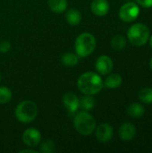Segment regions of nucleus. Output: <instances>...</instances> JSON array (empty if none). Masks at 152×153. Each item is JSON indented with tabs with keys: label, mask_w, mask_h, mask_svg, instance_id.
<instances>
[{
	"label": "nucleus",
	"mask_w": 152,
	"mask_h": 153,
	"mask_svg": "<svg viewBox=\"0 0 152 153\" xmlns=\"http://www.w3.org/2000/svg\"><path fill=\"white\" fill-rule=\"evenodd\" d=\"M95 135L99 142L100 143H108L109 142L114 135L113 127L108 123H102L96 126Z\"/></svg>",
	"instance_id": "6e6552de"
},
{
	"label": "nucleus",
	"mask_w": 152,
	"mask_h": 153,
	"mask_svg": "<svg viewBox=\"0 0 152 153\" xmlns=\"http://www.w3.org/2000/svg\"><path fill=\"white\" fill-rule=\"evenodd\" d=\"M65 19L70 25H78L82 21V13L77 9L71 8L66 12Z\"/></svg>",
	"instance_id": "dca6fc26"
},
{
	"label": "nucleus",
	"mask_w": 152,
	"mask_h": 153,
	"mask_svg": "<svg viewBox=\"0 0 152 153\" xmlns=\"http://www.w3.org/2000/svg\"><path fill=\"white\" fill-rule=\"evenodd\" d=\"M149 40H150V46L151 47V48H152V35H151V37H150Z\"/></svg>",
	"instance_id": "a878e982"
},
{
	"label": "nucleus",
	"mask_w": 152,
	"mask_h": 153,
	"mask_svg": "<svg viewBox=\"0 0 152 153\" xmlns=\"http://www.w3.org/2000/svg\"><path fill=\"white\" fill-rule=\"evenodd\" d=\"M13 93L8 87L0 86V104H6L12 100Z\"/></svg>",
	"instance_id": "412c9836"
},
{
	"label": "nucleus",
	"mask_w": 152,
	"mask_h": 153,
	"mask_svg": "<svg viewBox=\"0 0 152 153\" xmlns=\"http://www.w3.org/2000/svg\"><path fill=\"white\" fill-rule=\"evenodd\" d=\"M80 107L85 111L91 110L95 107V99L92 97V95L84 94V96H82L80 100Z\"/></svg>",
	"instance_id": "a211bd4d"
},
{
	"label": "nucleus",
	"mask_w": 152,
	"mask_h": 153,
	"mask_svg": "<svg viewBox=\"0 0 152 153\" xmlns=\"http://www.w3.org/2000/svg\"><path fill=\"white\" fill-rule=\"evenodd\" d=\"M11 44L8 41H1L0 42V52L1 53H6L10 50Z\"/></svg>",
	"instance_id": "5701e85b"
},
{
	"label": "nucleus",
	"mask_w": 152,
	"mask_h": 153,
	"mask_svg": "<svg viewBox=\"0 0 152 153\" xmlns=\"http://www.w3.org/2000/svg\"><path fill=\"white\" fill-rule=\"evenodd\" d=\"M118 134L122 141L130 142L136 135V127L132 123L125 122V123L122 124L121 126L119 127Z\"/></svg>",
	"instance_id": "9d476101"
},
{
	"label": "nucleus",
	"mask_w": 152,
	"mask_h": 153,
	"mask_svg": "<svg viewBox=\"0 0 152 153\" xmlns=\"http://www.w3.org/2000/svg\"><path fill=\"white\" fill-rule=\"evenodd\" d=\"M64 106L71 113H74L80 108V99L73 92H67L63 96Z\"/></svg>",
	"instance_id": "9b49d317"
},
{
	"label": "nucleus",
	"mask_w": 152,
	"mask_h": 153,
	"mask_svg": "<svg viewBox=\"0 0 152 153\" xmlns=\"http://www.w3.org/2000/svg\"><path fill=\"white\" fill-rule=\"evenodd\" d=\"M0 82H1V74H0Z\"/></svg>",
	"instance_id": "cd10ccee"
},
{
	"label": "nucleus",
	"mask_w": 152,
	"mask_h": 153,
	"mask_svg": "<svg viewBox=\"0 0 152 153\" xmlns=\"http://www.w3.org/2000/svg\"><path fill=\"white\" fill-rule=\"evenodd\" d=\"M73 125L76 131L84 136L91 134L97 126L95 118L85 110L80 111L76 114L73 118Z\"/></svg>",
	"instance_id": "7ed1b4c3"
},
{
	"label": "nucleus",
	"mask_w": 152,
	"mask_h": 153,
	"mask_svg": "<svg viewBox=\"0 0 152 153\" xmlns=\"http://www.w3.org/2000/svg\"><path fill=\"white\" fill-rule=\"evenodd\" d=\"M25 152H28V153H38L37 152V151H34V150H31V149H26V150H21L19 153H25Z\"/></svg>",
	"instance_id": "393cba45"
},
{
	"label": "nucleus",
	"mask_w": 152,
	"mask_h": 153,
	"mask_svg": "<svg viewBox=\"0 0 152 153\" xmlns=\"http://www.w3.org/2000/svg\"><path fill=\"white\" fill-rule=\"evenodd\" d=\"M127 115L133 118H141L144 113H145V108L144 107L138 102H134L132 103L131 105H129V107L127 108Z\"/></svg>",
	"instance_id": "4468645a"
},
{
	"label": "nucleus",
	"mask_w": 152,
	"mask_h": 153,
	"mask_svg": "<svg viewBox=\"0 0 152 153\" xmlns=\"http://www.w3.org/2000/svg\"><path fill=\"white\" fill-rule=\"evenodd\" d=\"M41 153H53L55 152V143L52 140H45L39 146Z\"/></svg>",
	"instance_id": "4be33fe9"
},
{
	"label": "nucleus",
	"mask_w": 152,
	"mask_h": 153,
	"mask_svg": "<svg viewBox=\"0 0 152 153\" xmlns=\"http://www.w3.org/2000/svg\"><path fill=\"white\" fill-rule=\"evenodd\" d=\"M22 139L26 146L34 148L39 144L41 141V134L36 128H28L23 132Z\"/></svg>",
	"instance_id": "0eeeda50"
},
{
	"label": "nucleus",
	"mask_w": 152,
	"mask_h": 153,
	"mask_svg": "<svg viewBox=\"0 0 152 153\" xmlns=\"http://www.w3.org/2000/svg\"><path fill=\"white\" fill-rule=\"evenodd\" d=\"M114 63L108 56H100L95 62V69L101 75L109 74L113 70Z\"/></svg>",
	"instance_id": "1a4fd4ad"
},
{
	"label": "nucleus",
	"mask_w": 152,
	"mask_h": 153,
	"mask_svg": "<svg viewBox=\"0 0 152 153\" xmlns=\"http://www.w3.org/2000/svg\"><path fill=\"white\" fill-rule=\"evenodd\" d=\"M95 48L96 39L92 34L89 32H83L80 34L75 39L74 48L78 56L86 57L91 55L95 50Z\"/></svg>",
	"instance_id": "39448f33"
},
{
	"label": "nucleus",
	"mask_w": 152,
	"mask_h": 153,
	"mask_svg": "<svg viewBox=\"0 0 152 153\" xmlns=\"http://www.w3.org/2000/svg\"><path fill=\"white\" fill-rule=\"evenodd\" d=\"M38 107L37 105L29 100L20 102L14 111L15 117L21 123L28 124L32 122L38 116Z\"/></svg>",
	"instance_id": "20e7f679"
},
{
	"label": "nucleus",
	"mask_w": 152,
	"mask_h": 153,
	"mask_svg": "<svg viewBox=\"0 0 152 153\" xmlns=\"http://www.w3.org/2000/svg\"><path fill=\"white\" fill-rule=\"evenodd\" d=\"M77 87L83 94L93 96L103 89L104 82L99 74L93 72H86L78 78Z\"/></svg>",
	"instance_id": "f257e3e1"
},
{
	"label": "nucleus",
	"mask_w": 152,
	"mask_h": 153,
	"mask_svg": "<svg viewBox=\"0 0 152 153\" xmlns=\"http://www.w3.org/2000/svg\"><path fill=\"white\" fill-rule=\"evenodd\" d=\"M78 61H79L78 55L72 53V52H67V53L64 54L61 58L62 64L67 67H73V66L76 65L78 64Z\"/></svg>",
	"instance_id": "f3484780"
},
{
	"label": "nucleus",
	"mask_w": 152,
	"mask_h": 153,
	"mask_svg": "<svg viewBox=\"0 0 152 153\" xmlns=\"http://www.w3.org/2000/svg\"><path fill=\"white\" fill-rule=\"evenodd\" d=\"M123 82V78L119 74H109L105 82H104V86L107 87L108 89H117L121 86Z\"/></svg>",
	"instance_id": "ddd939ff"
},
{
	"label": "nucleus",
	"mask_w": 152,
	"mask_h": 153,
	"mask_svg": "<svg viewBox=\"0 0 152 153\" xmlns=\"http://www.w3.org/2000/svg\"><path fill=\"white\" fill-rule=\"evenodd\" d=\"M47 4L49 9L56 13H64L67 8L66 0H47Z\"/></svg>",
	"instance_id": "2eb2a0df"
},
{
	"label": "nucleus",
	"mask_w": 152,
	"mask_h": 153,
	"mask_svg": "<svg viewBox=\"0 0 152 153\" xmlns=\"http://www.w3.org/2000/svg\"><path fill=\"white\" fill-rule=\"evenodd\" d=\"M150 67H151V69L152 70V57L151 59L150 60Z\"/></svg>",
	"instance_id": "bb28decb"
},
{
	"label": "nucleus",
	"mask_w": 152,
	"mask_h": 153,
	"mask_svg": "<svg viewBox=\"0 0 152 153\" xmlns=\"http://www.w3.org/2000/svg\"><path fill=\"white\" fill-rule=\"evenodd\" d=\"M126 46V39L121 34L115 35L111 39V47L115 50H122Z\"/></svg>",
	"instance_id": "6ab92c4d"
},
{
	"label": "nucleus",
	"mask_w": 152,
	"mask_h": 153,
	"mask_svg": "<svg viewBox=\"0 0 152 153\" xmlns=\"http://www.w3.org/2000/svg\"><path fill=\"white\" fill-rule=\"evenodd\" d=\"M109 8L108 0H93L90 4L91 12L97 16H105L109 12Z\"/></svg>",
	"instance_id": "f8f14e48"
},
{
	"label": "nucleus",
	"mask_w": 152,
	"mask_h": 153,
	"mask_svg": "<svg viewBox=\"0 0 152 153\" xmlns=\"http://www.w3.org/2000/svg\"><path fill=\"white\" fill-rule=\"evenodd\" d=\"M140 14V7L137 3L128 2L123 4L119 9V18L125 22H132L137 19Z\"/></svg>",
	"instance_id": "423d86ee"
},
{
	"label": "nucleus",
	"mask_w": 152,
	"mask_h": 153,
	"mask_svg": "<svg viewBox=\"0 0 152 153\" xmlns=\"http://www.w3.org/2000/svg\"><path fill=\"white\" fill-rule=\"evenodd\" d=\"M150 29L142 22L133 24L127 31V39L134 47L144 46L150 39Z\"/></svg>",
	"instance_id": "f03ea898"
},
{
	"label": "nucleus",
	"mask_w": 152,
	"mask_h": 153,
	"mask_svg": "<svg viewBox=\"0 0 152 153\" xmlns=\"http://www.w3.org/2000/svg\"><path fill=\"white\" fill-rule=\"evenodd\" d=\"M136 3L144 8L152 7V0H136Z\"/></svg>",
	"instance_id": "b1692460"
},
{
	"label": "nucleus",
	"mask_w": 152,
	"mask_h": 153,
	"mask_svg": "<svg viewBox=\"0 0 152 153\" xmlns=\"http://www.w3.org/2000/svg\"><path fill=\"white\" fill-rule=\"evenodd\" d=\"M139 100L145 104H152V88L144 87L138 93Z\"/></svg>",
	"instance_id": "aec40b11"
}]
</instances>
